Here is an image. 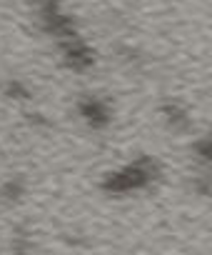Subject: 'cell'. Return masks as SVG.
<instances>
[{"mask_svg": "<svg viewBox=\"0 0 212 255\" xmlns=\"http://www.w3.org/2000/svg\"><path fill=\"white\" fill-rule=\"evenodd\" d=\"M80 113H82L92 125H105V123H108V108H105L100 100H95V98H87V100L80 105Z\"/></svg>", "mask_w": 212, "mask_h": 255, "instance_id": "cell-1", "label": "cell"}, {"mask_svg": "<svg viewBox=\"0 0 212 255\" xmlns=\"http://www.w3.org/2000/svg\"><path fill=\"white\" fill-rule=\"evenodd\" d=\"M165 113H167V120H170L175 128H185V125H187L185 110H180V108H175V105H165Z\"/></svg>", "mask_w": 212, "mask_h": 255, "instance_id": "cell-2", "label": "cell"}]
</instances>
